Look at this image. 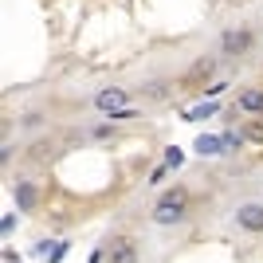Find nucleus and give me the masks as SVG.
<instances>
[{"label":"nucleus","instance_id":"f257e3e1","mask_svg":"<svg viewBox=\"0 0 263 263\" xmlns=\"http://www.w3.org/2000/svg\"><path fill=\"white\" fill-rule=\"evenodd\" d=\"M154 224H161V228H177V224H185L189 216H193V197H189L185 185H173L165 189L161 197L154 200Z\"/></svg>","mask_w":263,"mask_h":263},{"label":"nucleus","instance_id":"f03ea898","mask_svg":"<svg viewBox=\"0 0 263 263\" xmlns=\"http://www.w3.org/2000/svg\"><path fill=\"white\" fill-rule=\"evenodd\" d=\"M252 47H255V32L248 24H236L228 32H220V55H224V59H243Z\"/></svg>","mask_w":263,"mask_h":263},{"label":"nucleus","instance_id":"7ed1b4c3","mask_svg":"<svg viewBox=\"0 0 263 263\" xmlns=\"http://www.w3.org/2000/svg\"><path fill=\"white\" fill-rule=\"evenodd\" d=\"M102 263H142V255H138V240L126 236V232L110 236V240L102 243Z\"/></svg>","mask_w":263,"mask_h":263},{"label":"nucleus","instance_id":"20e7f679","mask_svg":"<svg viewBox=\"0 0 263 263\" xmlns=\"http://www.w3.org/2000/svg\"><path fill=\"white\" fill-rule=\"evenodd\" d=\"M232 224L248 236H263V200H240L232 209Z\"/></svg>","mask_w":263,"mask_h":263},{"label":"nucleus","instance_id":"39448f33","mask_svg":"<svg viewBox=\"0 0 263 263\" xmlns=\"http://www.w3.org/2000/svg\"><path fill=\"white\" fill-rule=\"evenodd\" d=\"M95 106H99L102 114H110V110H118V106H130V90L126 87H102L99 95H95Z\"/></svg>","mask_w":263,"mask_h":263},{"label":"nucleus","instance_id":"423d86ee","mask_svg":"<svg viewBox=\"0 0 263 263\" xmlns=\"http://www.w3.org/2000/svg\"><path fill=\"white\" fill-rule=\"evenodd\" d=\"M236 114H263V87H243L236 95Z\"/></svg>","mask_w":263,"mask_h":263},{"label":"nucleus","instance_id":"0eeeda50","mask_svg":"<svg viewBox=\"0 0 263 263\" xmlns=\"http://www.w3.org/2000/svg\"><path fill=\"white\" fill-rule=\"evenodd\" d=\"M12 197H16V209H20V212H35V189H32V181L16 177V181H12Z\"/></svg>","mask_w":263,"mask_h":263},{"label":"nucleus","instance_id":"6e6552de","mask_svg":"<svg viewBox=\"0 0 263 263\" xmlns=\"http://www.w3.org/2000/svg\"><path fill=\"white\" fill-rule=\"evenodd\" d=\"M220 145H224V138H204V134H200V138H197V145H193V149H197L200 157H216V154H224Z\"/></svg>","mask_w":263,"mask_h":263},{"label":"nucleus","instance_id":"1a4fd4ad","mask_svg":"<svg viewBox=\"0 0 263 263\" xmlns=\"http://www.w3.org/2000/svg\"><path fill=\"white\" fill-rule=\"evenodd\" d=\"M243 142L263 145V122L259 118H248V122H243Z\"/></svg>","mask_w":263,"mask_h":263},{"label":"nucleus","instance_id":"9d476101","mask_svg":"<svg viewBox=\"0 0 263 263\" xmlns=\"http://www.w3.org/2000/svg\"><path fill=\"white\" fill-rule=\"evenodd\" d=\"M106 118L110 122H134V118H142V110L138 106H118V110H110Z\"/></svg>","mask_w":263,"mask_h":263},{"label":"nucleus","instance_id":"9b49d317","mask_svg":"<svg viewBox=\"0 0 263 263\" xmlns=\"http://www.w3.org/2000/svg\"><path fill=\"white\" fill-rule=\"evenodd\" d=\"M212 110H216V102H204V106H197V110H189V114H185V122H200V118H209Z\"/></svg>","mask_w":263,"mask_h":263},{"label":"nucleus","instance_id":"f8f14e48","mask_svg":"<svg viewBox=\"0 0 263 263\" xmlns=\"http://www.w3.org/2000/svg\"><path fill=\"white\" fill-rule=\"evenodd\" d=\"M40 122H44V114H24V126H28V130H35Z\"/></svg>","mask_w":263,"mask_h":263},{"label":"nucleus","instance_id":"ddd939ff","mask_svg":"<svg viewBox=\"0 0 263 263\" xmlns=\"http://www.w3.org/2000/svg\"><path fill=\"white\" fill-rule=\"evenodd\" d=\"M224 87H228V83H212V87H204V95H209V99H216V95H224Z\"/></svg>","mask_w":263,"mask_h":263},{"label":"nucleus","instance_id":"4468645a","mask_svg":"<svg viewBox=\"0 0 263 263\" xmlns=\"http://www.w3.org/2000/svg\"><path fill=\"white\" fill-rule=\"evenodd\" d=\"M165 165H169V169H177V165H181V154H177V149H173V154H165Z\"/></svg>","mask_w":263,"mask_h":263}]
</instances>
